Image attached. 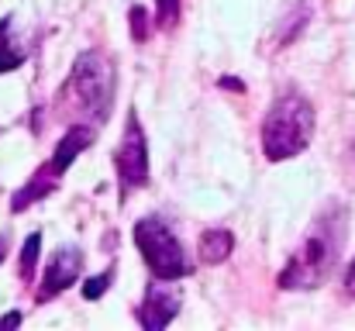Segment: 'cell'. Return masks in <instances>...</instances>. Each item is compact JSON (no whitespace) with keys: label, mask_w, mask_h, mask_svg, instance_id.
<instances>
[{"label":"cell","mask_w":355,"mask_h":331,"mask_svg":"<svg viewBox=\"0 0 355 331\" xmlns=\"http://www.w3.org/2000/svg\"><path fill=\"white\" fill-rule=\"evenodd\" d=\"M342 241H345V221L342 214H324L314 221V228L304 235V241L293 248L286 269L279 273V287L283 290H314L321 287L342 255Z\"/></svg>","instance_id":"1"},{"label":"cell","mask_w":355,"mask_h":331,"mask_svg":"<svg viewBox=\"0 0 355 331\" xmlns=\"http://www.w3.org/2000/svg\"><path fill=\"white\" fill-rule=\"evenodd\" d=\"M314 138V108L300 94L279 97L262 121V152L269 162L300 155Z\"/></svg>","instance_id":"2"},{"label":"cell","mask_w":355,"mask_h":331,"mask_svg":"<svg viewBox=\"0 0 355 331\" xmlns=\"http://www.w3.org/2000/svg\"><path fill=\"white\" fill-rule=\"evenodd\" d=\"M59 101H69L76 110L94 114V121H107L111 104H114V66L101 52H83L66 80V90Z\"/></svg>","instance_id":"3"},{"label":"cell","mask_w":355,"mask_h":331,"mask_svg":"<svg viewBox=\"0 0 355 331\" xmlns=\"http://www.w3.org/2000/svg\"><path fill=\"white\" fill-rule=\"evenodd\" d=\"M135 245H138V252L155 280L173 283V280H183L190 273V262H187V252H183L176 231L155 214L135 224Z\"/></svg>","instance_id":"4"},{"label":"cell","mask_w":355,"mask_h":331,"mask_svg":"<svg viewBox=\"0 0 355 331\" xmlns=\"http://www.w3.org/2000/svg\"><path fill=\"white\" fill-rule=\"evenodd\" d=\"M114 169H118V180L124 190L148 183V142H145V128H141L135 110L124 121V138L114 152Z\"/></svg>","instance_id":"5"},{"label":"cell","mask_w":355,"mask_h":331,"mask_svg":"<svg viewBox=\"0 0 355 331\" xmlns=\"http://www.w3.org/2000/svg\"><path fill=\"white\" fill-rule=\"evenodd\" d=\"M80 269H83V252H80L76 245L59 248V252L49 259V266H45V276H42V287H38L35 300H38V304H49L52 297L66 294V290L80 280Z\"/></svg>","instance_id":"6"},{"label":"cell","mask_w":355,"mask_h":331,"mask_svg":"<svg viewBox=\"0 0 355 331\" xmlns=\"http://www.w3.org/2000/svg\"><path fill=\"white\" fill-rule=\"evenodd\" d=\"M166 280H155L152 276V287L145 290V297H141V307L135 311V318H138V325L145 331H162L176 314H180V294L176 290H169V287H162Z\"/></svg>","instance_id":"7"},{"label":"cell","mask_w":355,"mask_h":331,"mask_svg":"<svg viewBox=\"0 0 355 331\" xmlns=\"http://www.w3.org/2000/svg\"><path fill=\"white\" fill-rule=\"evenodd\" d=\"M94 142H97V128H94V124H73V128L59 138V145H55V152H52V159H49L52 173L62 180V176H66V169L76 162V155H80V152H87Z\"/></svg>","instance_id":"8"},{"label":"cell","mask_w":355,"mask_h":331,"mask_svg":"<svg viewBox=\"0 0 355 331\" xmlns=\"http://www.w3.org/2000/svg\"><path fill=\"white\" fill-rule=\"evenodd\" d=\"M55 187H59V176H55V173H52V166L45 162V166H42V169H38V173H35V176H31V180H28L14 197H10V211H14V214L28 211L35 201H45Z\"/></svg>","instance_id":"9"},{"label":"cell","mask_w":355,"mask_h":331,"mask_svg":"<svg viewBox=\"0 0 355 331\" xmlns=\"http://www.w3.org/2000/svg\"><path fill=\"white\" fill-rule=\"evenodd\" d=\"M28 59V49L14 38V17H0V76L21 69Z\"/></svg>","instance_id":"10"},{"label":"cell","mask_w":355,"mask_h":331,"mask_svg":"<svg viewBox=\"0 0 355 331\" xmlns=\"http://www.w3.org/2000/svg\"><path fill=\"white\" fill-rule=\"evenodd\" d=\"M232 248H235V235L228 228H211L200 235V262H207V266L225 262L232 255Z\"/></svg>","instance_id":"11"},{"label":"cell","mask_w":355,"mask_h":331,"mask_svg":"<svg viewBox=\"0 0 355 331\" xmlns=\"http://www.w3.org/2000/svg\"><path fill=\"white\" fill-rule=\"evenodd\" d=\"M38 252H42V231H31V235L24 238V245H21V280H24V283H31Z\"/></svg>","instance_id":"12"},{"label":"cell","mask_w":355,"mask_h":331,"mask_svg":"<svg viewBox=\"0 0 355 331\" xmlns=\"http://www.w3.org/2000/svg\"><path fill=\"white\" fill-rule=\"evenodd\" d=\"M128 21H131V38L141 45V42H148V35H152V17L145 14V7H131L128 10Z\"/></svg>","instance_id":"13"},{"label":"cell","mask_w":355,"mask_h":331,"mask_svg":"<svg viewBox=\"0 0 355 331\" xmlns=\"http://www.w3.org/2000/svg\"><path fill=\"white\" fill-rule=\"evenodd\" d=\"M111 280H114V269H104V273H97L94 280H87V283H83V297H87V300H101V297L107 294Z\"/></svg>","instance_id":"14"},{"label":"cell","mask_w":355,"mask_h":331,"mask_svg":"<svg viewBox=\"0 0 355 331\" xmlns=\"http://www.w3.org/2000/svg\"><path fill=\"white\" fill-rule=\"evenodd\" d=\"M180 21V0H159V14H155V24L162 31H173Z\"/></svg>","instance_id":"15"},{"label":"cell","mask_w":355,"mask_h":331,"mask_svg":"<svg viewBox=\"0 0 355 331\" xmlns=\"http://www.w3.org/2000/svg\"><path fill=\"white\" fill-rule=\"evenodd\" d=\"M17 325H21V314L17 311H10V314L0 318V328H17Z\"/></svg>","instance_id":"16"},{"label":"cell","mask_w":355,"mask_h":331,"mask_svg":"<svg viewBox=\"0 0 355 331\" xmlns=\"http://www.w3.org/2000/svg\"><path fill=\"white\" fill-rule=\"evenodd\" d=\"M345 294H352L355 297V259H352V266L345 269Z\"/></svg>","instance_id":"17"},{"label":"cell","mask_w":355,"mask_h":331,"mask_svg":"<svg viewBox=\"0 0 355 331\" xmlns=\"http://www.w3.org/2000/svg\"><path fill=\"white\" fill-rule=\"evenodd\" d=\"M7 248H10V235H7V231H0V262L7 259Z\"/></svg>","instance_id":"18"}]
</instances>
